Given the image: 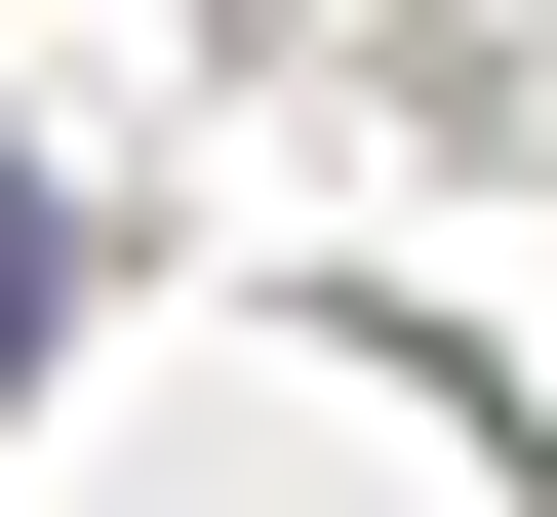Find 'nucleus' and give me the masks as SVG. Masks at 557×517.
<instances>
[{"mask_svg":"<svg viewBox=\"0 0 557 517\" xmlns=\"http://www.w3.org/2000/svg\"><path fill=\"white\" fill-rule=\"evenodd\" d=\"M0 358H40V199H0Z\"/></svg>","mask_w":557,"mask_h":517,"instance_id":"f257e3e1","label":"nucleus"}]
</instances>
